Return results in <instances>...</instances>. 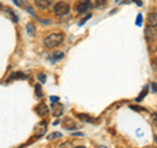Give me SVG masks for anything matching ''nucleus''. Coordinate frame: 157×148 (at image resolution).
<instances>
[{"label":"nucleus","mask_w":157,"mask_h":148,"mask_svg":"<svg viewBox=\"0 0 157 148\" xmlns=\"http://www.w3.org/2000/svg\"><path fill=\"white\" fill-rule=\"evenodd\" d=\"M63 39H64V37H63L62 33H52L43 39V43H45V46L47 49H54L58 45L63 43Z\"/></svg>","instance_id":"1"},{"label":"nucleus","mask_w":157,"mask_h":148,"mask_svg":"<svg viewBox=\"0 0 157 148\" xmlns=\"http://www.w3.org/2000/svg\"><path fill=\"white\" fill-rule=\"evenodd\" d=\"M54 12L58 16H66V14L70 12V4L66 2H58L55 6H54Z\"/></svg>","instance_id":"2"},{"label":"nucleus","mask_w":157,"mask_h":148,"mask_svg":"<svg viewBox=\"0 0 157 148\" xmlns=\"http://www.w3.org/2000/svg\"><path fill=\"white\" fill-rule=\"evenodd\" d=\"M89 8H90V0H80L76 6V11L77 13H85L86 11H89Z\"/></svg>","instance_id":"3"},{"label":"nucleus","mask_w":157,"mask_h":148,"mask_svg":"<svg viewBox=\"0 0 157 148\" xmlns=\"http://www.w3.org/2000/svg\"><path fill=\"white\" fill-rule=\"evenodd\" d=\"M145 37L148 41H152V39H155L157 37V30H155L152 26H148L145 29Z\"/></svg>","instance_id":"4"},{"label":"nucleus","mask_w":157,"mask_h":148,"mask_svg":"<svg viewBox=\"0 0 157 148\" xmlns=\"http://www.w3.org/2000/svg\"><path fill=\"white\" fill-rule=\"evenodd\" d=\"M36 111H37L38 115L43 117L48 113V107H47V105H45V103H39V105H37V107H36Z\"/></svg>","instance_id":"5"},{"label":"nucleus","mask_w":157,"mask_h":148,"mask_svg":"<svg viewBox=\"0 0 157 148\" xmlns=\"http://www.w3.org/2000/svg\"><path fill=\"white\" fill-rule=\"evenodd\" d=\"M148 25L152 28H156L157 26V12L151 13L148 16Z\"/></svg>","instance_id":"6"},{"label":"nucleus","mask_w":157,"mask_h":148,"mask_svg":"<svg viewBox=\"0 0 157 148\" xmlns=\"http://www.w3.org/2000/svg\"><path fill=\"white\" fill-rule=\"evenodd\" d=\"M46 125H47V122H45V121H42L41 123H38L37 127H36V132H37V135H42V134H45V131H46Z\"/></svg>","instance_id":"7"},{"label":"nucleus","mask_w":157,"mask_h":148,"mask_svg":"<svg viewBox=\"0 0 157 148\" xmlns=\"http://www.w3.org/2000/svg\"><path fill=\"white\" fill-rule=\"evenodd\" d=\"M62 113H63V106L60 103H54L52 105V114L55 117H59V115H62Z\"/></svg>","instance_id":"8"},{"label":"nucleus","mask_w":157,"mask_h":148,"mask_svg":"<svg viewBox=\"0 0 157 148\" xmlns=\"http://www.w3.org/2000/svg\"><path fill=\"white\" fill-rule=\"evenodd\" d=\"M34 2H36V6L38 8H42V9L47 8L51 4V0H34Z\"/></svg>","instance_id":"9"},{"label":"nucleus","mask_w":157,"mask_h":148,"mask_svg":"<svg viewBox=\"0 0 157 148\" xmlns=\"http://www.w3.org/2000/svg\"><path fill=\"white\" fill-rule=\"evenodd\" d=\"M63 58H64V54H63L62 51H55V53H52L50 55V60L52 63H55L56 60H59V59H63Z\"/></svg>","instance_id":"10"},{"label":"nucleus","mask_w":157,"mask_h":148,"mask_svg":"<svg viewBox=\"0 0 157 148\" xmlns=\"http://www.w3.org/2000/svg\"><path fill=\"white\" fill-rule=\"evenodd\" d=\"M26 32H28V34L30 37L36 36V26H34V24H32V22L28 24V25H26Z\"/></svg>","instance_id":"11"},{"label":"nucleus","mask_w":157,"mask_h":148,"mask_svg":"<svg viewBox=\"0 0 157 148\" xmlns=\"http://www.w3.org/2000/svg\"><path fill=\"white\" fill-rule=\"evenodd\" d=\"M147 93H148V87H144L143 92H141V93H140V96L136 98V101H137V102H140V101H141V100H143V98L145 97V95H147Z\"/></svg>","instance_id":"12"},{"label":"nucleus","mask_w":157,"mask_h":148,"mask_svg":"<svg viewBox=\"0 0 157 148\" xmlns=\"http://www.w3.org/2000/svg\"><path fill=\"white\" fill-rule=\"evenodd\" d=\"M80 118L86 121V122H97V119H93V118H90V117H85V114H80Z\"/></svg>","instance_id":"13"},{"label":"nucleus","mask_w":157,"mask_h":148,"mask_svg":"<svg viewBox=\"0 0 157 148\" xmlns=\"http://www.w3.org/2000/svg\"><path fill=\"white\" fill-rule=\"evenodd\" d=\"M141 22H143V16H141V14H137V17H136V25L140 26Z\"/></svg>","instance_id":"14"},{"label":"nucleus","mask_w":157,"mask_h":148,"mask_svg":"<svg viewBox=\"0 0 157 148\" xmlns=\"http://www.w3.org/2000/svg\"><path fill=\"white\" fill-rule=\"evenodd\" d=\"M60 136H62L60 132H52V134L50 136H47V138L48 139H55V138H60Z\"/></svg>","instance_id":"15"},{"label":"nucleus","mask_w":157,"mask_h":148,"mask_svg":"<svg viewBox=\"0 0 157 148\" xmlns=\"http://www.w3.org/2000/svg\"><path fill=\"white\" fill-rule=\"evenodd\" d=\"M38 80L41 83H45L46 81V75H45V73H39V75H38Z\"/></svg>","instance_id":"16"},{"label":"nucleus","mask_w":157,"mask_h":148,"mask_svg":"<svg viewBox=\"0 0 157 148\" xmlns=\"http://www.w3.org/2000/svg\"><path fill=\"white\" fill-rule=\"evenodd\" d=\"M151 89L153 93H157V83H151Z\"/></svg>","instance_id":"17"},{"label":"nucleus","mask_w":157,"mask_h":148,"mask_svg":"<svg viewBox=\"0 0 157 148\" xmlns=\"http://www.w3.org/2000/svg\"><path fill=\"white\" fill-rule=\"evenodd\" d=\"M36 93H37L38 97H42V91H41V87H39V85L36 87Z\"/></svg>","instance_id":"18"},{"label":"nucleus","mask_w":157,"mask_h":148,"mask_svg":"<svg viewBox=\"0 0 157 148\" xmlns=\"http://www.w3.org/2000/svg\"><path fill=\"white\" fill-rule=\"evenodd\" d=\"M90 16H92V14H90V13H89V14H86V16H85L84 18H82V20H81V21H80V22H78V25H82V24H84V22L86 21V20H88V18H90Z\"/></svg>","instance_id":"19"},{"label":"nucleus","mask_w":157,"mask_h":148,"mask_svg":"<svg viewBox=\"0 0 157 148\" xmlns=\"http://www.w3.org/2000/svg\"><path fill=\"white\" fill-rule=\"evenodd\" d=\"M152 67H153V70L157 72V58H155L153 60H152Z\"/></svg>","instance_id":"20"},{"label":"nucleus","mask_w":157,"mask_h":148,"mask_svg":"<svg viewBox=\"0 0 157 148\" xmlns=\"http://www.w3.org/2000/svg\"><path fill=\"white\" fill-rule=\"evenodd\" d=\"M152 122L157 126V113H153V114H152Z\"/></svg>","instance_id":"21"},{"label":"nucleus","mask_w":157,"mask_h":148,"mask_svg":"<svg viewBox=\"0 0 157 148\" xmlns=\"http://www.w3.org/2000/svg\"><path fill=\"white\" fill-rule=\"evenodd\" d=\"M60 148H71V143H64V144H62L60 146Z\"/></svg>","instance_id":"22"},{"label":"nucleus","mask_w":157,"mask_h":148,"mask_svg":"<svg viewBox=\"0 0 157 148\" xmlns=\"http://www.w3.org/2000/svg\"><path fill=\"white\" fill-rule=\"evenodd\" d=\"M134 2L137 4V6H141V4H143V3H141V0H134Z\"/></svg>","instance_id":"23"},{"label":"nucleus","mask_w":157,"mask_h":148,"mask_svg":"<svg viewBox=\"0 0 157 148\" xmlns=\"http://www.w3.org/2000/svg\"><path fill=\"white\" fill-rule=\"evenodd\" d=\"M55 101H59L58 97H51V102H55Z\"/></svg>","instance_id":"24"},{"label":"nucleus","mask_w":157,"mask_h":148,"mask_svg":"<svg viewBox=\"0 0 157 148\" xmlns=\"http://www.w3.org/2000/svg\"><path fill=\"white\" fill-rule=\"evenodd\" d=\"M13 3L16 4V6H20V2H18V0H13Z\"/></svg>","instance_id":"25"},{"label":"nucleus","mask_w":157,"mask_h":148,"mask_svg":"<svg viewBox=\"0 0 157 148\" xmlns=\"http://www.w3.org/2000/svg\"><path fill=\"white\" fill-rule=\"evenodd\" d=\"M75 148H86V147H84V146H78V147H75Z\"/></svg>","instance_id":"26"},{"label":"nucleus","mask_w":157,"mask_h":148,"mask_svg":"<svg viewBox=\"0 0 157 148\" xmlns=\"http://www.w3.org/2000/svg\"><path fill=\"white\" fill-rule=\"evenodd\" d=\"M98 148H107V147H105V146H98Z\"/></svg>","instance_id":"27"},{"label":"nucleus","mask_w":157,"mask_h":148,"mask_svg":"<svg viewBox=\"0 0 157 148\" xmlns=\"http://www.w3.org/2000/svg\"><path fill=\"white\" fill-rule=\"evenodd\" d=\"M155 142H156V143H157V135H156V136H155Z\"/></svg>","instance_id":"28"},{"label":"nucleus","mask_w":157,"mask_h":148,"mask_svg":"<svg viewBox=\"0 0 157 148\" xmlns=\"http://www.w3.org/2000/svg\"><path fill=\"white\" fill-rule=\"evenodd\" d=\"M0 8H2V4H0Z\"/></svg>","instance_id":"29"}]
</instances>
